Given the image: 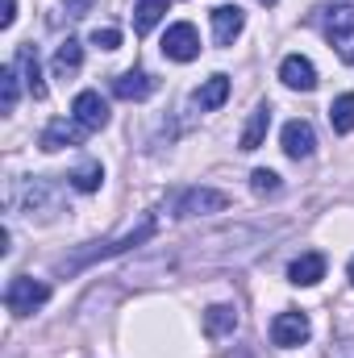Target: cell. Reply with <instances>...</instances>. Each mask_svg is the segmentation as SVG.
<instances>
[{
	"mask_svg": "<svg viewBox=\"0 0 354 358\" xmlns=\"http://www.w3.org/2000/svg\"><path fill=\"white\" fill-rule=\"evenodd\" d=\"M155 229H159V217L146 213V217H142L134 229H125L117 242H92V246H84V250H76L71 259H59L55 271H59V275H76V271L92 267L96 259H113V255H125V250H134V246H146V242L155 238Z\"/></svg>",
	"mask_w": 354,
	"mask_h": 358,
	"instance_id": "obj_1",
	"label": "cell"
},
{
	"mask_svg": "<svg viewBox=\"0 0 354 358\" xmlns=\"http://www.w3.org/2000/svg\"><path fill=\"white\" fill-rule=\"evenodd\" d=\"M17 208L29 221H55L59 208H63V200H59V187L50 179H25L21 192H17Z\"/></svg>",
	"mask_w": 354,
	"mask_h": 358,
	"instance_id": "obj_2",
	"label": "cell"
},
{
	"mask_svg": "<svg viewBox=\"0 0 354 358\" xmlns=\"http://www.w3.org/2000/svg\"><path fill=\"white\" fill-rule=\"evenodd\" d=\"M46 300H50V283L29 279V275H13L8 287H4V308L13 317H34Z\"/></svg>",
	"mask_w": 354,
	"mask_h": 358,
	"instance_id": "obj_3",
	"label": "cell"
},
{
	"mask_svg": "<svg viewBox=\"0 0 354 358\" xmlns=\"http://www.w3.org/2000/svg\"><path fill=\"white\" fill-rule=\"evenodd\" d=\"M325 38H330V46L338 50V59L354 67V4L351 0L325 8Z\"/></svg>",
	"mask_w": 354,
	"mask_h": 358,
	"instance_id": "obj_4",
	"label": "cell"
},
{
	"mask_svg": "<svg viewBox=\"0 0 354 358\" xmlns=\"http://www.w3.org/2000/svg\"><path fill=\"white\" fill-rule=\"evenodd\" d=\"M229 208V196L217 192V187H187L176 196V217L187 221V217H213V213H225Z\"/></svg>",
	"mask_w": 354,
	"mask_h": 358,
	"instance_id": "obj_5",
	"label": "cell"
},
{
	"mask_svg": "<svg viewBox=\"0 0 354 358\" xmlns=\"http://www.w3.org/2000/svg\"><path fill=\"white\" fill-rule=\"evenodd\" d=\"M163 55H167L171 63H192V59H200V34H196L192 21L167 25V34H163Z\"/></svg>",
	"mask_w": 354,
	"mask_h": 358,
	"instance_id": "obj_6",
	"label": "cell"
},
{
	"mask_svg": "<svg viewBox=\"0 0 354 358\" xmlns=\"http://www.w3.org/2000/svg\"><path fill=\"white\" fill-rule=\"evenodd\" d=\"M309 334H313V325H309V317H304V313H296V308H288V313H279V317L271 321V342H275L279 350L304 346V342H309Z\"/></svg>",
	"mask_w": 354,
	"mask_h": 358,
	"instance_id": "obj_7",
	"label": "cell"
},
{
	"mask_svg": "<svg viewBox=\"0 0 354 358\" xmlns=\"http://www.w3.org/2000/svg\"><path fill=\"white\" fill-rule=\"evenodd\" d=\"M84 134H88V129H84V125H80L76 117H71V121H67V117H55V121H50V125L42 129V138H38V146H42L46 155H55V150H67V146H80V142H84Z\"/></svg>",
	"mask_w": 354,
	"mask_h": 358,
	"instance_id": "obj_8",
	"label": "cell"
},
{
	"mask_svg": "<svg viewBox=\"0 0 354 358\" xmlns=\"http://www.w3.org/2000/svg\"><path fill=\"white\" fill-rule=\"evenodd\" d=\"M71 117H76L88 134H96V129H104V125H108V100H104L100 92L84 88L80 96H76V104H71Z\"/></svg>",
	"mask_w": 354,
	"mask_h": 358,
	"instance_id": "obj_9",
	"label": "cell"
},
{
	"mask_svg": "<svg viewBox=\"0 0 354 358\" xmlns=\"http://www.w3.org/2000/svg\"><path fill=\"white\" fill-rule=\"evenodd\" d=\"M246 29V13L238 4H217L213 8V42L217 46H234V38Z\"/></svg>",
	"mask_w": 354,
	"mask_h": 358,
	"instance_id": "obj_10",
	"label": "cell"
},
{
	"mask_svg": "<svg viewBox=\"0 0 354 358\" xmlns=\"http://www.w3.org/2000/svg\"><path fill=\"white\" fill-rule=\"evenodd\" d=\"M279 142H283V155H288V159H309V155L317 150V134H313V125L300 121V117L283 125Z\"/></svg>",
	"mask_w": 354,
	"mask_h": 358,
	"instance_id": "obj_11",
	"label": "cell"
},
{
	"mask_svg": "<svg viewBox=\"0 0 354 358\" xmlns=\"http://www.w3.org/2000/svg\"><path fill=\"white\" fill-rule=\"evenodd\" d=\"M155 88H159V80L150 71H142V67H129V71H121L113 80V96H121V100H146Z\"/></svg>",
	"mask_w": 354,
	"mask_h": 358,
	"instance_id": "obj_12",
	"label": "cell"
},
{
	"mask_svg": "<svg viewBox=\"0 0 354 358\" xmlns=\"http://www.w3.org/2000/svg\"><path fill=\"white\" fill-rule=\"evenodd\" d=\"M279 80L292 92H313L317 88V67H313L304 55H288V59L279 63Z\"/></svg>",
	"mask_w": 354,
	"mask_h": 358,
	"instance_id": "obj_13",
	"label": "cell"
},
{
	"mask_svg": "<svg viewBox=\"0 0 354 358\" xmlns=\"http://www.w3.org/2000/svg\"><path fill=\"white\" fill-rule=\"evenodd\" d=\"M13 67L21 71V84L25 92L34 96V100H42L46 96V84H42V67H38V50L25 42V46H17V59H13Z\"/></svg>",
	"mask_w": 354,
	"mask_h": 358,
	"instance_id": "obj_14",
	"label": "cell"
},
{
	"mask_svg": "<svg viewBox=\"0 0 354 358\" xmlns=\"http://www.w3.org/2000/svg\"><path fill=\"white\" fill-rule=\"evenodd\" d=\"M321 279H325V255L309 250V255L292 259V267H288V283H296V287H313V283H321Z\"/></svg>",
	"mask_w": 354,
	"mask_h": 358,
	"instance_id": "obj_15",
	"label": "cell"
},
{
	"mask_svg": "<svg viewBox=\"0 0 354 358\" xmlns=\"http://www.w3.org/2000/svg\"><path fill=\"white\" fill-rule=\"evenodd\" d=\"M225 100H229V76H221V71L208 76L200 88L192 92V104H196L200 113H213V108H221Z\"/></svg>",
	"mask_w": 354,
	"mask_h": 358,
	"instance_id": "obj_16",
	"label": "cell"
},
{
	"mask_svg": "<svg viewBox=\"0 0 354 358\" xmlns=\"http://www.w3.org/2000/svg\"><path fill=\"white\" fill-rule=\"evenodd\" d=\"M238 329V308L234 304H208L204 308V334L208 338H229Z\"/></svg>",
	"mask_w": 354,
	"mask_h": 358,
	"instance_id": "obj_17",
	"label": "cell"
},
{
	"mask_svg": "<svg viewBox=\"0 0 354 358\" xmlns=\"http://www.w3.org/2000/svg\"><path fill=\"white\" fill-rule=\"evenodd\" d=\"M267 129H271V104L267 100H259L255 104V113H250V121H246V129H242V150H259L263 146V138H267Z\"/></svg>",
	"mask_w": 354,
	"mask_h": 358,
	"instance_id": "obj_18",
	"label": "cell"
},
{
	"mask_svg": "<svg viewBox=\"0 0 354 358\" xmlns=\"http://www.w3.org/2000/svg\"><path fill=\"white\" fill-rule=\"evenodd\" d=\"M171 0H134V34H150L167 17Z\"/></svg>",
	"mask_w": 354,
	"mask_h": 358,
	"instance_id": "obj_19",
	"label": "cell"
},
{
	"mask_svg": "<svg viewBox=\"0 0 354 358\" xmlns=\"http://www.w3.org/2000/svg\"><path fill=\"white\" fill-rule=\"evenodd\" d=\"M21 71L13 63L0 67V113H17V100H21Z\"/></svg>",
	"mask_w": 354,
	"mask_h": 358,
	"instance_id": "obj_20",
	"label": "cell"
},
{
	"mask_svg": "<svg viewBox=\"0 0 354 358\" xmlns=\"http://www.w3.org/2000/svg\"><path fill=\"white\" fill-rule=\"evenodd\" d=\"M80 63H84V42L67 38V42L55 50V76H59V80H67V76H76V71H80Z\"/></svg>",
	"mask_w": 354,
	"mask_h": 358,
	"instance_id": "obj_21",
	"label": "cell"
},
{
	"mask_svg": "<svg viewBox=\"0 0 354 358\" xmlns=\"http://www.w3.org/2000/svg\"><path fill=\"white\" fill-rule=\"evenodd\" d=\"M330 125H334V134H351L354 129V92H342L330 104Z\"/></svg>",
	"mask_w": 354,
	"mask_h": 358,
	"instance_id": "obj_22",
	"label": "cell"
},
{
	"mask_svg": "<svg viewBox=\"0 0 354 358\" xmlns=\"http://www.w3.org/2000/svg\"><path fill=\"white\" fill-rule=\"evenodd\" d=\"M67 179H71L76 192H100V183H104V167H100V163H80Z\"/></svg>",
	"mask_w": 354,
	"mask_h": 358,
	"instance_id": "obj_23",
	"label": "cell"
},
{
	"mask_svg": "<svg viewBox=\"0 0 354 358\" xmlns=\"http://www.w3.org/2000/svg\"><path fill=\"white\" fill-rule=\"evenodd\" d=\"M250 187H255V196H271V192H279V176L271 167H259V171H250Z\"/></svg>",
	"mask_w": 354,
	"mask_h": 358,
	"instance_id": "obj_24",
	"label": "cell"
},
{
	"mask_svg": "<svg viewBox=\"0 0 354 358\" xmlns=\"http://www.w3.org/2000/svg\"><path fill=\"white\" fill-rule=\"evenodd\" d=\"M92 46H96V50H117V46H121V29H113V25L100 29V25H96V29H92Z\"/></svg>",
	"mask_w": 354,
	"mask_h": 358,
	"instance_id": "obj_25",
	"label": "cell"
},
{
	"mask_svg": "<svg viewBox=\"0 0 354 358\" xmlns=\"http://www.w3.org/2000/svg\"><path fill=\"white\" fill-rule=\"evenodd\" d=\"M17 21V0H4V13H0V29H13Z\"/></svg>",
	"mask_w": 354,
	"mask_h": 358,
	"instance_id": "obj_26",
	"label": "cell"
},
{
	"mask_svg": "<svg viewBox=\"0 0 354 358\" xmlns=\"http://www.w3.org/2000/svg\"><path fill=\"white\" fill-rule=\"evenodd\" d=\"M67 8H76V17H84V8H92V0H67Z\"/></svg>",
	"mask_w": 354,
	"mask_h": 358,
	"instance_id": "obj_27",
	"label": "cell"
},
{
	"mask_svg": "<svg viewBox=\"0 0 354 358\" xmlns=\"http://www.w3.org/2000/svg\"><path fill=\"white\" fill-rule=\"evenodd\" d=\"M346 271H351V283H354V259H351V267H346Z\"/></svg>",
	"mask_w": 354,
	"mask_h": 358,
	"instance_id": "obj_28",
	"label": "cell"
},
{
	"mask_svg": "<svg viewBox=\"0 0 354 358\" xmlns=\"http://www.w3.org/2000/svg\"><path fill=\"white\" fill-rule=\"evenodd\" d=\"M263 4H275V0H263Z\"/></svg>",
	"mask_w": 354,
	"mask_h": 358,
	"instance_id": "obj_29",
	"label": "cell"
}]
</instances>
